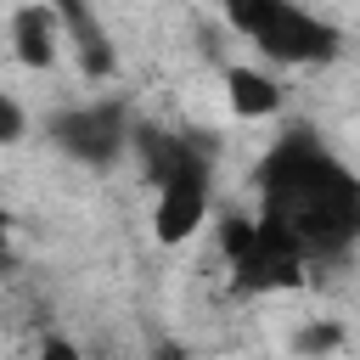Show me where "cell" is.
Listing matches in <instances>:
<instances>
[{"instance_id": "obj_9", "label": "cell", "mask_w": 360, "mask_h": 360, "mask_svg": "<svg viewBox=\"0 0 360 360\" xmlns=\"http://www.w3.org/2000/svg\"><path fill=\"white\" fill-rule=\"evenodd\" d=\"M225 101L236 118H270L281 107V84L264 68H225Z\"/></svg>"}, {"instance_id": "obj_3", "label": "cell", "mask_w": 360, "mask_h": 360, "mask_svg": "<svg viewBox=\"0 0 360 360\" xmlns=\"http://www.w3.org/2000/svg\"><path fill=\"white\" fill-rule=\"evenodd\" d=\"M51 146L68 152L73 163H90V169H112L129 141H135V124H129V107L118 96H101V101H79V107H62L51 112L45 124Z\"/></svg>"}, {"instance_id": "obj_6", "label": "cell", "mask_w": 360, "mask_h": 360, "mask_svg": "<svg viewBox=\"0 0 360 360\" xmlns=\"http://www.w3.org/2000/svg\"><path fill=\"white\" fill-rule=\"evenodd\" d=\"M208 219V180H169L158 186V202H152V236L163 248L197 236Z\"/></svg>"}, {"instance_id": "obj_7", "label": "cell", "mask_w": 360, "mask_h": 360, "mask_svg": "<svg viewBox=\"0 0 360 360\" xmlns=\"http://www.w3.org/2000/svg\"><path fill=\"white\" fill-rule=\"evenodd\" d=\"M56 11H62V39L73 45L79 73L84 79H112L118 73V51H112V34L101 28V17L90 6H73V0H62Z\"/></svg>"}, {"instance_id": "obj_12", "label": "cell", "mask_w": 360, "mask_h": 360, "mask_svg": "<svg viewBox=\"0 0 360 360\" xmlns=\"http://www.w3.org/2000/svg\"><path fill=\"white\" fill-rule=\"evenodd\" d=\"M34 360H84V354H79V343H73V338H45Z\"/></svg>"}, {"instance_id": "obj_4", "label": "cell", "mask_w": 360, "mask_h": 360, "mask_svg": "<svg viewBox=\"0 0 360 360\" xmlns=\"http://www.w3.org/2000/svg\"><path fill=\"white\" fill-rule=\"evenodd\" d=\"M225 259H231L236 292H281L304 281V253L287 248L259 219H225Z\"/></svg>"}, {"instance_id": "obj_11", "label": "cell", "mask_w": 360, "mask_h": 360, "mask_svg": "<svg viewBox=\"0 0 360 360\" xmlns=\"http://www.w3.org/2000/svg\"><path fill=\"white\" fill-rule=\"evenodd\" d=\"M22 135H28V112H22V107L0 90V146H17Z\"/></svg>"}, {"instance_id": "obj_5", "label": "cell", "mask_w": 360, "mask_h": 360, "mask_svg": "<svg viewBox=\"0 0 360 360\" xmlns=\"http://www.w3.org/2000/svg\"><path fill=\"white\" fill-rule=\"evenodd\" d=\"M129 146L141 152V169H146L152 191H158V186H169V180H208V174H214V146H208V141H197L191 129L135 124V141H129Z\"/></svg>"}, {"instance_id": "obj_1", "label": "cell", "mask_w": 360, "mask_h": 360, "mask_svg": "<svg viewBox=\"0 0 360 360\" xmlns=\"http://www.w3.org/2000/svg\"><path fill=\"white\" fill-rule=\"evenodd\" d=\"M259 225L309 259H338L360 242V180L354 169L315 135L287 129L253 169Z\"/></svg>"}, {"instance_id": "obj_13", "label": "cell", "mask_w": 360, "mask_h": 360, "mask_svg": "<svg viewBox=\"0 0 360 360\" xmlns=\"http://www.w3.org/2000/svg\"><path fill=\"white\" fill-rule=\"evenodd\" d=\"M6 236H11V214H6V202H0V259H6Z\"/></svg>"}, {"instance_id": "obj_8", "label": "cell", "mask_w": 360, "mask_h": 360, "mask_svg": "<svg viewBox=\"0 0 360 360\" xmlns=\"http://www.w3.org/2000/svg\"><path fill=\"white\" fill-rule=\"evenodd\" d=\"M62 45L68 39H62V11L56 6H17L11 11V51H17L22 68H34V73L56 68Z\"/></svg>"}, {"instance_id": "obj_10", "label": "cell", "mask_w": 360, "mask_h": 360, "mask_svg": "<svg viewBox=\"0 0 360 360\" xmlns=\"http://www.w3.org/2000/svg\"><path fill=\"white\" fill-rule=\"evenodd\" d=\"M338 343H343V326L338 321H309V326L292 332V354L298 360H326Z\"/></svg>"}, {"instance_id": "obj_2", "label": "cell", "mask_w": 360, "mask_h": 360, "mask_svg": "<svg viewBox=\"0 0 360 360\" xmlns=\"http://www.w3.org/2000/svg\"><path fill=\"white\" fill-rule=\"evenodd\" d=\"M225 22L270 62L281 68H321L343 51V34L338 22L292 6V0H231L225 6Z\"/></svg>"}]
</instances>
